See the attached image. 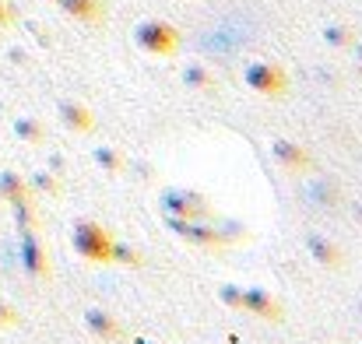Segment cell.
<instances>
[{
	"label": "cell",
	"instance_id": "1",
	"mask_svg": "<svg viewBox=\"0 0 362 344\" xmlns=\"http://www.w3.org/2000/svg\"><path fill=\"white\" fill-rule=\"evenodd\" d=\"M71 242L81 260L88 263H113V235L92 218H78L71 229Z\"/></svg>",
	"mask_w": 362,
	"mask_h": 344
},
{
	"label": "cell",
	"instance_id": "2",
	"mask_svg": "<svg viewBox=\"0 0 362 344\" xmlns=\"http://www.w3.org/2000/svg\"><path fill=\"white\" fill-rule=\"evenodd\" d=\"M134 42L148 53V57H173L180 49V32L169 25V21H158V18H148L134 28Z\"/></svg>",
	"mask_w": 362,
	"mask_h": 344
},
{
	"label": "cell",
	"instance_id": "3",
	"mask_svg": "<svg viewBox=\"0 0 362 344\" xmlns=\"http://www.w3.org/2000/svg\"><path fill=\"white\" fill-rule=\"evenodd\" d=\"M243 85L250 92L264 95V99H281L285 88H288V74L271 60H253V64L243 67Z\"/></svg>",
	"mask_w": 362,
	"mask_h": 344
},
{
	"label": "cell",
	"instance_id": "4",
	"mask_svg": "<svg viewBox=\"0 0 362 344\" xmlns=\"http://www.w3.org/2000/svg\"><path fill=\"white\" fill-rule=\"evenodd\" d=\"M165 225H169V232H176L180 239H187L201 249H229L233 239H236V235H226L215 222H183V218L165 215Z\"/></svg>",
	"mask_w": 362,
	"mask_h": 344
},
{
	"label": "cell",
	"instance_id": "5",
	"mask_svg": "<svg viewBox=\"0 0 362 344\" xmlns=\"http://www.w3.org/2000/svg\"><path fill=\"white\" fill-rule=\"evenodd\" d=\"M162 211L183 222H215V211L194 190H162Z\"/></svg>",
	"mask_w": 362,
	"mask_h": 344
},
{
	"label": "cell",
	"instance_id": "6",
	"mask_svg": "<svg viewBox=\"0 0 362 344\" xmlns=\"http://www.w3.org/2000/svg\"><path fill=\"white\" fill-rule=\"evenodd\" d=\"M271 155H274V162H278L281 169H288V172L310 169V151L299 148V144L288 141V137H274V141H271Z\"/></svg>",
	"mask_w": 362,
	"mask_h": 344
},
{
	"label": "cell",
	"instance_id": "7",
	"mask_svg": "<svg viewBox=\"0 0 362 344\" xmlns=\"http://www.w3.org/2000/svg\"><path fill=\"white\" fill-rule=\"evenodd\" d=\"M240 309L243 313L260 316V320H271V324H278V320H281V306H278V299H271V295H267V292H260V288H243Z\"/></svg>",
	"mask_w": 362,
	"mask_h": 344
},
{
	"label": "cell",
	"instance_id": "8",
	"mask_svg": "<svg viewBox=\"0 0 362 344\" xmlns=\"http://www.w3.org/2000/svg\"><path fill=\"white\" fill-rule=\"evenodd\" d=\"M21 263H25L28 274H35V278H49V256H46V249L35 242L32 232H21Z\"/></svg>",
	"mask_w": 362,
	"mask_h": 344
},
{
	"label": "cell",
	"instance_id": "9",
	"mask_svg": "<svg viewBox=\"0 0 362 344\" xmlns=\"http://www.w3.org/2000/svg\"><path fill=\"white\" fill-rule=\"evenodd\" d=\"M60 119H64V126L74 130V134H92V130H95V116H92L88 106H81V102H60Z\"/></svg>",
	"mask_w": 362,
	"mask_h": 344
},
{
	"label": "cell",
	"instance_id": "10",
	"mask_svg": "<svg viewBox=\"0 0 362 344\" xmlns=\"http://www.w3.org/2000/svg\"><path fill=\"white\" fill-rule=\"evenodd\" d=\"M53 4H60L64 14H71L78 21H88V25H95V21L106 18V4L103 0H53Z\"/></svg>",
	"mask_w": 362,
	"mask_h": 344
},
{
	"label": "cell",
	"instance_id": "11",
	"mask_svg": "<svg viewBox=\"0 0 362 344\" xmlns=\"http://www.w3.org/2000/svg\"><path fill=\"white\" fill-rule=\"evenodd\" d=\"M85 324H88V331L92 334H99L103 341H117L123 331H120V324L106 313V309H99V306H92V309H85Z\"/></svg>",
	"mask_w": 362,
	"mask_h": 344
},
{
	"label": "cell",
	"instance_id": "12",
	"mask_svg": "<svg viewBox=\"0 0 362 344\" xmlns=\"http://www.w3.org/2000/svg\"><path fill=\"white\" fill-rule=\"evenodd\" d=\"M0 197L7 204H25V201H32V186L18 172H0Z\"/></svg>",
	"mask_w": 362,
	"mask_h": 344
},
{
	"label": "cell",
	"instance_id": "13",
	"mask_svg": "<svg viewBox=\"0 0 362 344\" xmlns=\"http://www.w3.org/2000/svg\"><path fill=\"white\" fill-rule=\"evenodd\" d=\"M306 246H310V253H313V260H317V263H324V267H331V271H334V267H341V249H338L334 242H327L324 235H310V242H306Z\"/></svg>",
	"mask_w": 362,
	"mask_h": 344
},
{
	"label": "cell",
	"instance_id": "14",
	"mask_svg": "<svg viewBox=\"0 0 362 344\" xmlns=\"http://www.w3.org/2000/svg\"><path fill=\"white\" fill-rule=\"evenodd\" d=\"M183 85H187V88H197V92H215V88H218L215 74H211L208 67H201V64H187V67H183Z\"/></svg>",
	"mask_w": 362,
	"mask_h": 344
},
{
	"label": "cell",
	"instance_id": "15",
	"mask_svg": "<svg viewBox=\"0 0 362 344\" xmlns=\"http://www.w3.org/2000/svg\"><path fill=\"white\" fill-rule=\"evenodd\" d=\"M14 134H18L21 141H28V144H42V141H46L42 123H39V119H32V116H21V119L14 123Z\"/></svg>",
	"mask_w": 362,
	"mask_h": 344
},
{
	"label": "cell",
	"instance_id": "16",
	"mask_svg": "<svg viewBox=\"0 0 362 344\" xmlns=\"http://www.w3.org/2000/svg\"><path fill=\"white\" fill-rule=\"evenodd\" d=\"M324 42L327 46H338V49H345V46H352L356 42V32L349 28V25H324Z\"/></svg>",
	"mask_w": 362,
	"mask_h": 344
},
{
	"label": "cell",
	"instance_id": "17",
	"mask_svg": "<svg viewBox=\"0 0 362 344\" xmlns=\"http://www.w3.org/2000/svg\"><path fill=\"white\" fill-rule=\"evenodd\" d=\"M95 162H99L106 172H123V165H127L120 151H117V148H106V144H99V148H95Z\"/></svg>",
	"mask_w": 362,
	"mask_h": 344
},
{
	"label": "cell",
	"instance_id": "18",
	"mask_svg": "<svg viewBox=\"0 0 362 344\" xmlns=\"http://www.w3.org/2000/svg\"><path fill=\"white\" fill-rule=\"evenodd\" d=\"M113 263H123V267H141V253H137V249H130V246L113 242Z\"/></svg>",
	"mask_w": 362,
	"mask_h": 344
},
{
	"label": "cell",
	"instance_id": "19",
	"mask_svg": "<svg viewBox=\"0 0 362 344\" xmlns=\"http://www.w3.org/2000/svg\"><path fill=\"white\" fill-rule=\"evenodd\" d=\"M32 186H35L39 194H49V197H60V190H64V186H60L53 176H46V172H39V176L32 179Z\"/></svg>",
	"mask_w": 362,
	"mask_h": 344
},
{
	"label": "cell",
	"instance_id": "20",
	"mask_svg": "<svg viewBox=\"0 0 362 344\" xmlns=\"http://www.w3.org/2000/svg\"><path fill=\"white\" fill-rule=\"evenodd\" d=\"M218 295H222V302H226L229 309H240L243 288H236V285H222V288H218Z\"/></svg>",
	"mask_w": 362,
	"mask_h": 344
},
{
	"label": "cell",
	"instance_id": "21",
	"mask_svg": "<svg viewBox=\"0 0 362 344\" xmlns=\"http://www.w3.org/2000/svg\"><path fill=\"white\" fill-rule=\"evenodd\" d=\"M14 324H18V313L7 302H0V327H14Z\"/></svg>",
	"mask_w": 362,
	"mask_h": 344
},
{
	"label": "cell",
	"instance_id": "22",
	"mask_svg": "<svg viewBox=\"0 0 362 344\" xmlns=\"http://www.w3.org/2000/svg\"><path fill=\"white\" fill-rule=\"evenodd\" d=\"M7 21H11V11H7V4L0 0V25H7Z\"/></svg>",
	"mask_w": 362,
	"mask_h": 344
},
{
	"label": "cell",
	"instance_id": "23",
	"mask_svg": "<svg viewBox=\"0 0 362 344\" xmlns=\"http://www.w3.org/2000/svg\"><path fill=\"white\" fill-rule=\"evenodd\" d=\"M137 344H151V341H137Z\"/></svg>",
	"mask_w": 362,
	"mask_h": 344
}]
</instances>
